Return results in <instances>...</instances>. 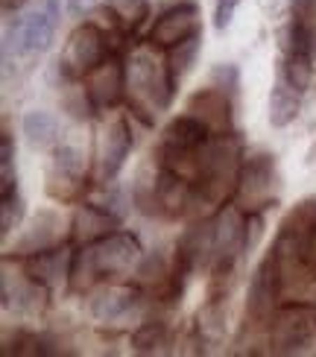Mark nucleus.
Wrapping results in <instances>:
<instances>
[{
    "label": "nucleus",
    "instance_id": "19",
    "mask_svg": "<svg viewBox=\"0 0 316 357\" xmlns=\"http://www.w3.org/2000/svg\"><path fill=\"white\" fill-rule=\"evenodd\" d=\"M21 132H24V138L33 150L44 153V150L59 146V121L44 109H29L24 114V121H21Z\"/></svg>",
    "mask_w": 316,
    "mask_h": 357
},
{
    "label": "nucleus",
    "instance_id": "12",
    "mask_svg": "<svg viewBox=\"0 0 316 357\" xmlns=\"http://www.w3.org/2000/svg\"><path fill=\"white\" fill-rule=\"evenodd\" d=\"M62 241H65L62 217L53 214V211H41V214L24 229V234L18 237V243H15L12 252H15V258H27V255H36V252L56 249Z\"/></svg>",
    "mask_w": 316,
    "mask_h": 357
},
{
    "label": "nucleus",
    "instance_id": "20",
    "mask_svg": "<svg viewBox=\"0 0 316 357\" xmlns=\"http://www.w3.org/2000/svg\"><path fill=\"white\" fill-rule=\"evenodd\" d=\"M200 50H202V33L200 36H190L188 41L176 44V47L167 50V70H170V79L176 82V88L190 73V68L197 65Z\"/></svg>",
    "mask_w": 316,
    "mask_h": 357
},
{
    "label": "nucleus",
    "instance_id": "8",
    "mask_svg": "<svg viewBox=\"0 0 316 357\" xmlns=\"http://www.w3.org/2000/svg\"><path fill=\"white\" fill-rule=\"evenodd\" d=\"M287 290L284 287V275H281V266L273 255V249L264 255V261L255 266V275L249 281V299H246V310L255 322H264L269 319L278 310V299L281 293Z\"/></svg>",
    "mask_w": 316,
    "mask_h": 357
},
{
    "label": "nucleus",
    "instance_id": "7",
    "mask_svg": "<svg viewBox=\"0 0 316 357\" xmlns=\"http://www.w3.org/2000/svg\"><path fill=\"white\" fill-rule=\"evenodd\" d=\"M273 185H276V161L273 155L258 153L249 155L240 167V178H237V202L246 211H261L273 199Z\"/></svg>",
    "mask_w": 316,
    "mask_h": 357
},
{
    "label": "nucleus",
    "instance_id": "23",
    "mask_svg": "<svg viewBox=\"0 0 316 357\" xmlns=\"http://www.w3.org/2000/svg\"><path fill=\"white\" fill-rule=\"evenodd\" d=\"M62 106L70 117H77V121H88V117H94V112H97L88 88H82L80 82H68L65 94H62Z\"/></svg>",
    "mask_w": 316,
    "mask_h": 357
},
{
    "label": "nucleus",
    "instance_id": "22",
    "mask_svg": "<svg viewBox=\"0 0 316 357\" xmlns=\"http://www.w3.org/2000/svg\"><path fill=\"white\" fill-rule=\"evenodd\" d=\"M161 346H167V322L161 319H146L141 322L132 334V349L141 354H153Z\"/></svg>",
    "mask_w": 316,
    "mask_h": 357
},
{
    "label": "nucleus",
    "instance_id": "27",
    "mask_svg": "<svg viewBox=\"0 0 316 357\" xmlns=\"http://www.w3.org/2000/svg\"><path fill=\"white\" fill-rule=\"evenodd\" d=\"M240 6V0H217V9H214V26L217 29H225L232 24L234 18V12Z\"/></svg>",
    "mask_w": 316,
    "mask_h": 357
},
{
    "label": "nucleus",
    "instance_id": "18",
    "mask_svg": "<svg viewBox=\"0 0 316 357\" xmlns=\"http://www.w3.org/2000/svg\"><path fill=\"white\" fill-rule=\"evenodd\" d=\"M299 109H302V91L278 70L276 85H273V91H269V123L276 129L290 126L299 117Z\"/></svg>",
    "mask_w": 316,
    "mask_h": 357
},
{
    "label": "nucleus",
    "instance_id": "17",
    "mask_svg": "<svg viewBox=\"0 0 316 357\" xmlns=\"http://www.w3.org/2000/svg\"><path fill=\"white\" fill-rule=\"evenodd\" d=\"M70 261H73L70 252L56 246V249H47V252L27 255L24 258V273L33 275L36 281H41L44 287H56L59 281H65L70 275Z\"/></svg>",
    "mask_w": 316,
    "mask_h": 357
},
{
    "label": "nucleus",
    "instance_id": "26",
    "mask_svg": "<svg viewBox=\"0 0 316 357\" xmlns=\"http://www.w3.org/2000/svg\"><path fill=\"white\" fill-rule=\"evenodd\" d=\"M0 214H3V217H0V226H3L0 231H3V237H6L21 222V217H24V202L18 197V190L6 193V197H0Z\"/></svg>",
    "mask_w": 316,
    "mask_h": 357
},
{
    "label": "nucleus",
    "instance_id": "16",
    "mask_svg": "<svg viewBox=\"0 0 316 357\" xmlns=\"http://www.w3.org/2000/svg\"><path fill=\"white\" fill-rule=\"evenodd\" d=\"M188 114L200 117L211 132H232V97L214 85L190 97Z\"/></svg>",
    "mask_w": 316,
    "mask_h": 357
},
{
    "label": "nucleus",
    "instance_id": "14",
    "mask_svg": "<svg viewBox=\"0 0 316 357\" xmlns=\"http://www.w3.org/2000/svg\"><path fill=\"white\" fill-rule=\"evenodd\" d=\"M132 146H135V135L126 121H114L103 132V141H100V178L103 182H112L123 170Z\"/></svg>",
    "mask_w": 316,
    "mask_h": 357
},
{
    "label": "nucleus",
    "instance_id": "28",
    "mask_svg": "<svg viewBox=\"0 0 316 357\" xmlns=\"http://www.w3.org/2000/svg\"><path fill=\"white\" fill-rule=\"evenodd\" d=\"M65 9H68V15H73V18H82V15L97 9V0H65Z\"/></svg>",
    "mask_w": 316,
    "mask_h": 357
},
{
    "label": "nucleus",
    "instance_id": "5",
    "mask_svg": "<svg viewBox=\"0 0 316 357\" xmlns=\"http://www.w3.org/2000/svg\"><path fill=\"white\" fill-rule=\"evenodd\" d=\"M105 59H109V36L103 33V26L97 24H82L70 33L65 53L59 56L56 70L62 82H80L91 70H97Z\"/></svg>",
    "mask_w": 316,
    "mask_h": 357
},
{
    "label": "nucleus",
    "instance_id": "13",
    "mask_svg": "<svg viewBox=\"0 0 316 357\" xmlns=\"http://www.w3.org/2000/svg\"><path fill=\"white\" fill-rule=\"evenodd\" d=\"M120 229V214L112 211V208H103V205H80L77 214H73L70 222V241L73 243H94L103 241Z\"/></svg>",
    "mask_w": 316,
    "mask_h": 357
},
{
    "label": "nucleus",
    "instance_id": "9",
    "mask_svg": "<svg viewBox=\"0 0 316 357\" xmlns=\"http://www.w3.org/2000/svg\"><path fill=\"white\" fill-rule=\"evenodd\" d=\"M200 33H202L200 6L185 0V3H176L164 15H158V21L153 24V29H149V41H153V47L170 50L176 44H182L190 36H200Z\"/></svg>",
    "mask_w": 316,
    "mask_h": 357
},
{
    "label": "nucleus",
    "instance_id": "10",
    "mask_svg": "<svg viewBox=\"0 0 316 357\" xmlns=\"http://www.w3.org/2000/svg\"><path fill=\"white\" fill-rule=\"evenodd\" d=\"M144 307V293L129 284H109L91 299V317L100 325H126Z\"/></svg>",
    "mask_w": 316,
    "mask_h": 357
},
{
    "label": "nucleus",
    "instance_id": "24",
    "mask_svg": "<svg viewBox=\"0 0 316 357\" xmlns=\"http://www.w3.org/2000/svg\"><path fill=\"white\" fill-rule=\"evenodd\" d=\"M105 6L114 12V21L123 26H141L149 18V3L146 0H105Z\"/></svg>",
    "mask_w": 316,
    "mask_h": 357
},
{
    "label": "nucleus",
    "instance_id": "3",
    "mask_svg": "<svg viewBox=\"0 0 316 357\" xmlns=\"http://www.w3.org/2000/svg\"><path fill=\"white\" fill-rule=\"evenodd\" d=\"M59 18H62V0H41V3L6 24L3 36V59H36L50 50L56 38Z\"/></svg>",
    "mask_w": 316,
    "mask_h": 357
},
{
    "label": "nucleus",
    "instance_id": "15",
    "mask_svg": "<svg viewBox=\"0 0 316 357\" xmlns=\"http://www.w3.org/2000/svg\"><path fill=\"white\" fill-rule=\"evenodd\" d=\"M47 290L41 281H36L33 275H15V284L12 278L3 273V307H15L18 314L27 317H36L47 307Z\"/></svg>",
    "mask_w": 316,
    "mask_h": 357
},
{
    "label": "nucleus",
    "instance_id": "29",
    "mask_svg": "<svg viewBox=\"0 0 316 357\" xmlns=\"http://www.w3.org/2000/svg\"><path fill=\"white\" fill-rule=\"evenodd\" d=\"M24 3H27V0H3V12H6V15H12V12L24 9Z\"/></svg>",
    "mask_w": 316,
    "mask_h": 357
},
{
    "label": "nucleus",
    "instance_id": "11",
    "mask_svg": "<svg viewBox=\"0 0 316 357\" xmlns=\"http://www.w3.org/2000/svg\"><path fill=\"white\" fill-rule=\"evenodd\" d=\"M85 88H88V94H91L97 109L117 106L123 91L129 88L126 85V65L120 62L117 56H109L97 70H91L85 77Z\"/></svg>",
    "mask_w": 316,
    "mask_h": 357
},
{
    "label": "nucleus",
    "instance_id": "21",
    "mask_svg": "<svg viewBox=\"0 0 316 357\" xmlns=\"http://www.w3.org/2000/svg\"><path fill=\"white\" fill-rule=\"evenodd\" d=\"M197 331L202 337V343H220L225 337V302L220 296H211V302H205V307L200 310Z\"/></svg>",
    "mask_w": 316,
    "mask_h": 357
},
{
    "label": "nucleus",
    "instance_id": "6",
    "mask_svg": "<svg viewBox=\"0 0 316 357\" xmlns=\"http://www.w3.org/2000/svg\"><path fill=\"white\" fill-rule=\"evenodd\" d=\"M316 343V302L278 305L269 317V349L276 354H296Z\"/></svg>",
    "mask_w": 316,
    "mask_h": 357
},
{
    "label": "nucleus",
    "instance_id": "25",
    "mask_svg": "<svg viewBox=\"0 0 316 357\" xmlns=\"http://www.w3.org/2000/svg\"><path fill=\"white\" fill-rule=\"evenodd\" d=\"M211 85L220 88L223 94L234 97V94H237V88H240V70H237V65H232V62H220V65H214V70H211Z\"/></svg>",
    "mask_w": 316,
    "mask_h": 357
},
{
    "label": "nucleus",
    "instance_id": "2",
    "mask_svg": "<svg viewBox=\"0 0 316 357\" xmlns=\"http://www.w3.org/2000/svg\"><path fill=\"white\" fill-rule=\"evenodd\" d=\"M141 252L144 249L138 237L132 231H120V229L109 237H103V241L82 246L70 261V275H68L70 290L85 293L105 278L129 273L141 261Z\"/></svg>",
    "mask_w": 316,
    "mask_h": 357
},
{
    "label": "nucleus",
    "instance_id": "1",
    "mask_svg": "<svg viewBox=\"0 0 316 357\" xmlns=\"http://www.w3.org/2000/svg\"><path fill=\"white\" fill-rule=\"evenodd\" d=\"M243 141L237 132H214L200 150L197 173H193V208L223 205L237 193V178L243 167Z\"/></svg>",
    "mask_w": 316,
    "mask_h": 357
},
{
    "label": "nucleus",
    "instance_id": "4",
    "mask_svg": "<svg viewBox=\"0 0 316 357\" xmlns=\"http://www.w3.org/2000/svg\"><path fill=\"white\" fill-rule=\"evenodd\" d=\"M126 85L129 91L146 106V112H164L170 109L173 102V91H176V82L170 79V70L167 62H158L153 50H135L129 65H126Z\"/></svg>",
    "mask_w": 316,
    "mask_h": 357
}]
</instances>
